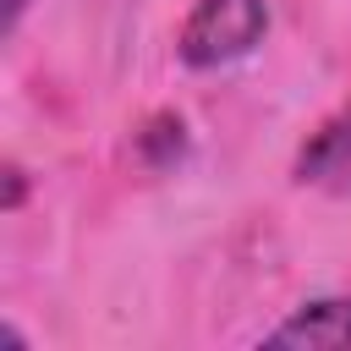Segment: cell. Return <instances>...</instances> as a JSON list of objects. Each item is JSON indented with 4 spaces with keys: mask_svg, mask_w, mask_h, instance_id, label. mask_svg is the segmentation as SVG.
<instances>
[{
    "mask_svg": "<svg viewBox=\"0 0 351 351\" xmlns=\"http://www.w3.org/2000/svg\"><path fill=\"white\" fill-rule=\"evenodd\" d=\"M269 33V5L263 0H197L176 33V55L192 71H219L247 60Z\"/></svg>",
    "mask_w": 351,
    "mask_h": 351,
    "instance_id": "1",
    "label": "cell"
},
{
    "mask_svg": "<svg viewBox=\"0 0 351 351\" xmlns=\"http://www.w3.org/2000/svg\"><path fill=\"white\" fill-rule=\"evenodd\" d=\"M291 176H296V186H318V192H335V197L351 192V104H340V110L296 148Z\"/></svg>",
    "mask_w": 351,
    "mask_h": 351,
    "instance_id": "2",
    "label": "cell"
},
{
    "mask_svg": "<svg viewBox=\"0 0 351 351\" xmlns=\"http://www.w3.org/2000/svg\"><path fill=\"white\" fill-rule=\"evenodd\" d=\"M263 346H296V351H340L351 346V296H313L302 307H291Z\"/></svg>",
    "mask_w": 351,
    "mask_h": 351,
    "instance_id": "3",
    "label": "cell"
},
{
    "mask_svg": "<svg viewBox=\"0 0 351 351\" xmlns=\"http://www.w3.org/2000/svg\"><path fill=\"white\" fill-rule=\"evenodd\" d=\"M186 148H192V137H186V121H181L176 110H154V115L137 126V159H143L148 170H176V165L186 159Z\"/></svg>",
    "mask_w": 351,
    "mask_h": 351,
    "instance_id": "4",
    "label": "cell"
},
{
    "mask_svg": "<svg viewBox=\"0 0 351 351\" xmlns=\"http://www.w3.org/2000/svg\"><path fill=\"white\" fill-rule=\"evenodd\" d=\"M22 197H27V170H22L16 159H5V197H0V208H5V214H16V208H22Z\"/></svg>",
    "mask_w": 351,
    "mask_h": 351,
    "instance_id": "5",
    "label": "cell"
},
{
    "mask_svg": "<svg viewBox=\"0 0 351 351\" xmlns=\"http://www.w3.org/2000/svg\"><path fill=\"white\" fill-rule=\"evenodd\" d=\"M22 5H27V0H5V33L22 22Z\"/></svg>",
    "mask_w": 351,
    "mask_h": 351,
    "instance_id": "6",
    "label": "cell"
}]
</instances>
